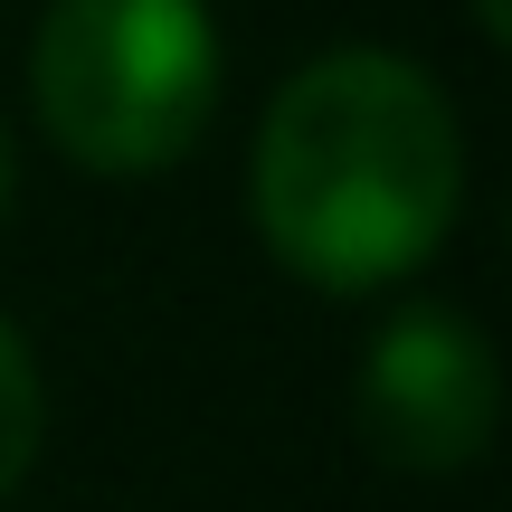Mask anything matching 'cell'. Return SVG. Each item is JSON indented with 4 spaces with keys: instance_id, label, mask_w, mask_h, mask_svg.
Returning <instances> with one entry per match:
<instances>
[{
    "instance_id": "6da1fadb",
    "label": "cell",
    "mask_w": 512,
    "mask_h": 512,
    "mask_svg": "<svg viewBox=\"0 0 512 512\" xmlns=\"http://www.w3.org/2000/svg\"><path fill=\"white\" fill-rule=\"evenodd\" d=\"M465 200L456 105L389 48H332L256 124L247 209L285 275L323 294H380L446 247Z\"/></svg>"
},
{
    "instance_id": "7a4b0ae2",
    "label": "cell",
    "mask_w": 512,
    "mask_h": 512,
    "mask_svg": "<svg viewBox=\"0 0 512 512\" xmlns=\"http://www.w3.org/2000/svg\"><path fill=\"white\" fill-rule=\"evenodd\" d=\"M29 105L105 181L171 171L219 114V29L200 0H57L29 48Z\"/></svg>"
},
{
    "instance_id": "3957f363",
    "label": "cell",
    "mask_w": 512,
    "mask_h": 512,
    "mask_svg": "<svg viewBox=\"0 0 512 512\" xmlns=\"http://www.w3.org/2000/svg\"><path fill=\"white\" fill-rule=\"evenodd\" d=\"M351 408H361V437L380 446L408 475H456L494 446V408H503V370L494 342L465 323L456 304H408L370 332L361 380H351Z\"/></svg>"
},
{
    "instance_id": "277c9868",
    "label": "cell",
    "mask_w": 512,
    "mask_h": 512,
    "mask_svg": "<svg viewBox=\"0 0 512 512\" xmlns=\"http://www.w3.org/2000/svg\"><path fill=\"white\" fill-rule=\"evenodd\" d=\"M38 437H48V389H38V361H29V342H19V323L0 313V503L29 484Z\"/></svg>"
},
{
    "instance_id": "5b68a950",
    "label": "cell",
    "mask_w": 512,
    "mask_h": 512,
    "mask_svg": "<svg viewBox=\"0 0 512 512\" xmlns=\"http://www.w3.org/2000/svg\"><path fill=\"white\" fill-rule=\"evenodd\" d=\"M475 29H484V38L503 48V38H512V0H475Z\"/></svg>"
},
{
    "instance_id": "8992f818",
    "label": "cell",
    "mask_w": 512,
    "mask_h": 512,
    "mask_svg": "<svg viewBox=\"0 0 512 512\" xmlns=\"http://www.w3.org/2000/svg\"><path fill=\"white\" fill-rule=\"evenodd\" d=\"M10 181H19V162H10V133H0V209H10Z\"/></svg>"
}]
</instances>
